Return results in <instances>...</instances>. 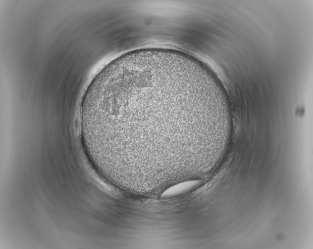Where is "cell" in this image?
Segmentation results:
<instances>
[{
    "label": "cell",
    "instance_id": "cell-1",
    "mask_svg": "<svg viewBox=\"0 0 313 249\" xmlns=\"http://www.w3.org/2000/svg\"><path fill=\"white\" fill-rule=\"evenodd\" d=\"M212 113L211 90L197 60L172 49L134 50L106 65L88 87L81 140L112 170L165 174L186 163L187 140L209 132Z\"/></svg>",
    "mask_w": 313,
    "mask_h": 249
},
{
    "label": "cell",
    "instance_id": "cell-2",
    "mask_svg": "<svg viewBox=\"0 0 313 249\" xmlns=\"http://www.w3.org/2000/svg\"><path fill=\"white\" fill-rule=\"evenodd\" d=\"M202 182L198 180H188L179 182L165 190L161 196H172L188 193L199 187Z\"/></svg>",
    "mask_w": 313,
    "mask_h": 249
}]
</instances>
